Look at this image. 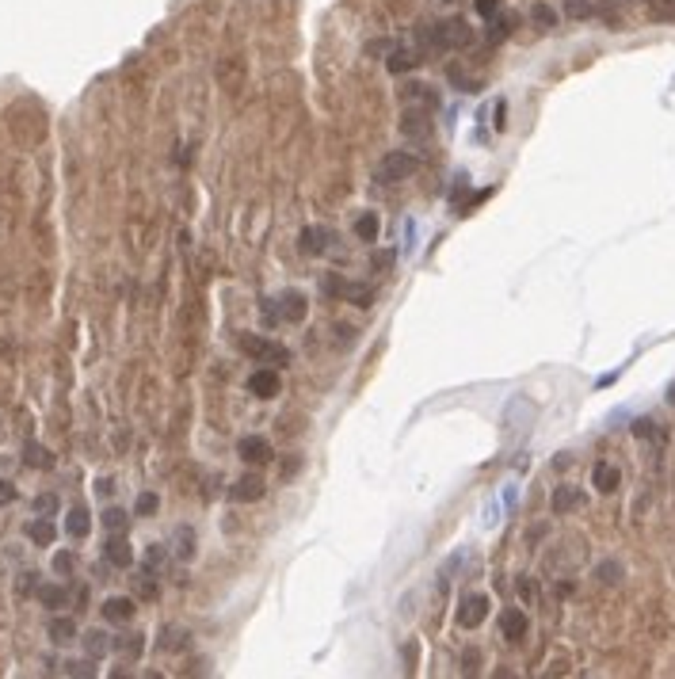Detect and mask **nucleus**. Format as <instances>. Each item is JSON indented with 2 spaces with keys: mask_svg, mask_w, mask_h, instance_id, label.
Listing matches in <instances>:
<instances>
[{
  "mask_svg": "<svg viewBox=\"0 0 675 679\" xmlns=\"http://www.w3.org/2000/svg\"><path fill=\"white\" fill-rule=\"evenodd\" d=\"M328 237H332L328 229H313L309 225V229H302V252L305 256H321V252H328Z\"/></svg>",
  "mask_w": 675,
  "mask_h": 679,
  "instance_id": "19",
  "label": "nucleus"
},
{
  "mask_svg": "<svg viewBox=\"0 0 675 679\" xmlns=\"http://www.w3.org/2000/svg\"><path fill=\"white\" fill-rule=\"evenodd\" d=\"M530 20L549 31V27H557V12H553L549 4H534V8H530Z\"/></svg>",
  "mask_w": 675,
  "mask_h": 679,
  "instance_id": "28",
  "label": "nucleus"
},
{
  "mask_svg": "<svg viewBox=\"0 0 675 679\" xmlns=\"http://www.w3.org/2000/svg\"><path fill=\"white\" fill-rule=\"evenodd\" d=\"M565 12L573 16V20H588V16H592V4H588V0H565Z\"/></svg>",
  "mask_w": 675,
  "mask_h": 679,
  "instance_id": "37",
  "label": "nucleus"
},
{
  "mask_svg": "<svg viewBox=\"0 0 675 679\" xmlns=\"http://www.w3.org/2000/svg\"><path fill=\"white\" fill-rule=\"evenodd\" d=\"M592 485L599 488V493H614V488L622 485V474H618L614 466H607V462H599V466L592 469Z\"/></svg>",
  "mask_w": 675,
  "mask_h": 679,
  "instance_id": "17",
  "label": "nucleus"
},
{
  "mask_svg": "<svg viewBox=\"0 0 675 679\" xmlns=\"http://www.w3.org/2000/svg\"><path fill=\"white\" fill-rule=\"evenodd\" d=\"M355 237H363V241H378V214H363V218L355 222Z\"/></svg>",
  "mask_w": 675,
  "mask_h": 679,
  "instance_id": "27",
  "label": "nucleus"
},
{
  "mask_svg": "<svg viewBox=\"0 0 675 679\" xmlns=\"http://www.w3.org/2000/svg\"><path fill=\"white\" fill-rule=\"evenodd\" d=\"M134 599H126V596H111V599H103V618L107 622H130L134 618Z\"/></svg>",
  "mask_w": 675,
  "mask_h": 679,
  "instance_id": "13",
  "label": "nucleus"
},
{
  "mask_svg": "<svg viewBox=\"0 0 675 679\" xmlns=\"http://www.w3.org/2000/svg\"><path fill=\"white\" fill-rule=\"evenodd\" d=\"M668 397H671V404H675V385H671V393H668Z\"/></svg>",
  "mask_w": 675,
  "mask_h": 679,
  "instance_id": "49",
  "label": "nucleus"
},
{
  "mask_svg": "<svg viewBox=\"0 0 675 679\" xmlns=\"http://www.w3.org/2000/svg\"><path fill=\"white\" fill-rule=\"evenodd\" d=\"M23 462H27L31 469H50V466H54V455L42 447V443H27V447H23Z\"/></svg>",
  "mask_w": 675,
  "mask_h": 679,
  "instance_id": "22",
  "label": "nucleus"
},
{
  "mask_svg": "<svg viewBox=\"0 0 675 679\" xmlns=\"http://www.w3.org/2000/svg\"><path fill=\"white\" fill-rule=\"evenodd\" d=\"M416 168H420V160L412 157V153H386L378 160V180L382 184H401V180H408V176H416Z\"/></svg>",
  "mask_w": 675,
  "mask_h": 679,
  "instance_id": "3",
  "label": "nucleus"
},
{
  "mask_svg": "<svg viewBox=\"0 0 675 679\" xmlns=\"http://www.w3.org/2000/svg\"><path fill=\"white\" fill-rule=\"evenodd\" d=\"M511 16H504V20H492V27H489V42H500V39H508L511 35Z\"/></svg>",
  "mask_w": 675,
  "mask_h": 679,
  "instance_id": "32",
  "label": "nucleus"
},
{
  "mask_svg": "<svg viewBox=\"0 0 675 679\" xmlns=\"http://www.w3.org/2000/svg\"><path fill=\"white\" fill-rule=\"evenodd\" d=\"M492 115H496V119H492V122H496V130H504V126H508V119H504V115H508V103L500 100V103H496V111H492Z\"/></svg>",
  "mask_w": 675,
  "mask_h": 679,
  "instance_id": "42",
  "label": "nucleus"
},
{
  "mask_svg": "<svg viewBox=\"0 0 675 679\" xmlns=\"http://www.w3.org/2000/svg\"><path fill=\"white\" fill-rule=\"evenodd\" d=\"M46 634H50L54 645H69V641L80 637V630H77V622H73L69 615H58V618L50 622V630H46Z\"/></svg>",
  "mask_w": 675,
  "mask_h": 679,
  "instance_id": "14",
  "label": "nucleus"
},
{
  "mask_svg": "<svg viewBox=\"0 0 675 679\" xmlns=\"http://www.w3.org/2000/svg\"><path fill=\"white\" fill-rule=\"evenodd\" d=\"M633 435H637V439H652V435H656L652 420H633Z\"/></svg>",
  "mask_w": 675,
  "mask_h": 679,
  "instance_id": "39",
  "label": "nucleus"
},
{
  "mask_svg": "<svg viewBox=\"0 0 675 679\" xmlns=\"http://www.w3.org/2000/svg\"><path fill=\"white\" fill-rule=\"evenodd\" d=\"M176 558L180 561L195 558V531L191 527H180V531H176Z\"/></svg>",
  "mask_w": 675,
  "mask_h": 679,
  "instance_id": "25",
  "label": "nucleus"
},
{
  "mask_svg": "<svg viewBox=\"0 0 675 679\" xmlns=\"http://www.w3.org/2000/svg\"><path fill=\"white\" fill-rule=\"evenodd\" d=\"M489 615V596H466L462 607H458V626L462 630H477Z\"/></svg>",
  "mask_w": 675,
  "mask_h": 679,
  "instance_id": "6",
  "label": "nucleus"
},
{
  "mask_svg": "<svg viewBox=\"0 0 675 679\" xmlns=\"http://www.w3.org/2000/svg\"><path fill=\"white\" fill-rule=\"evenodd\" d=\"M527 630H530V618H527V611H519V607H508L500 615V634L508 637V641H523L527 637Z\"/></svg>",
  "mask_w": 675,
  "mask_h": 679,
  "instance_id": "10",
  "label": "nucleus"
},
{
  "mask_svg": "<svg viewBox=\"0 0 675 679\" xmlns=\"http://www.w3.org/2000/svg\"><path fill=\"white\" fill-rule=\"evenodd\" d=\"M324 290H328V294H340V298H348V301H355V306H363V309H367L370 301H374V290L367 287V282H348V279H336V275H328V279H324Z\"/></svg>",
  "mask_w": 675,
  "mask_h": 679,
  "instance_id": "4",
  "label": "nucleus"
},
{
  "mask_svg": "<svg viewBox=\"0 0 675 679\" xmlns=\"http://www.w3.org/2000/svg\"><path fill=\"white\" fill-rule=\"evenodd\" d=\"M446 77H450V80L458 84V92H481V88H477V80L462 77V69H458V65H450V69H446Z\"/></svg>",
  "mask_w": 675,
  "mask_h": 679,
  "instance_id": "34",
  "label": "nucleus"
},
{
  "mask_svg": "<svg viewBox=\"0 0 675 679\" xmlns=\"http://www.w3.org/2000/svg\"><path fill=\"white\" fill-rule=\"evenodd\" d=\"M416 65H420L416 50H393L389 61H386V69H389V73H412Z\"/></svg>",
  "mask_w": 675,
  "mask_h": 679,
  "instance_id": "23",
  "label": "nucleus"
},
{
  "mask_svg": "<svg viewBox=\"0 0 675 679\" xmlns=\"http://www.w3.org/2000/svg\"><path fill=\"white\" fill-rule=\"evenodd\" d=\"M618 572H622L618 565H599V580H603V584H614V580H618Z\"/></svg>",
  "mask_w": 675,
  "mask_h": 679,
  "instance_id": "40",
  "label": "nucleus"
},
{
  "mask_svg": "<svg viewBox=\"0 0 675 679\" xmlns=\"http://www.w3.org/2000/svg\"><path fill=\"white\" fill-rule=\"evenodd\" d=\"M237 455L245 458L248 466H267V462H271V443L260 439V435H248V439L237 443Z\"/></svg>",
  "mask_w": 675,
  "mask_h": 679,
  "instance_id": "11",
  "label": "nucleus"
},
{
  "mask_svg": "<svg viewBox=\"0 0 675 679\" xmlns=\"http://www.w3.org/2000/svg\"><path fill=\"white\" fill-rule=\"evenodd\" d=\"M241 344V351L248 355V359H256V363H290V351L283 344H271V340H264V336H252V332H245L237 340Z\"/></svg>",
  "mask_w": 675,
  "mask_h": 679,
  "instance_id": "2",
  "label": "nucleus"
},
{
  "mask_svg": "<svg viewBox=\"0 0 675 679\" xmlns=\"http://www.w3.org/2000/svg\"><path fill=\"white\" fill-rule=\"evenodd\" d=\"M126 523H130V515L123 507H107V512H103V527H107V531H126Z\"/></svg>",
  "mask_w": 675,
  "mask_h": 679,
  "instance_id": "29",
  "label": "nucleus"
},
{
  "mask_svg": "<svg viewBox=\"0 0 675 679\" xmlns=\"http://www.w3.org/2000/svg\"><path fill=\"white\" fill-rule=\"evenodd\" d=\"M65 531H69V539H88V531H92L88 507H73V512L65 515Z\"/></svg>",
  "mask_w": 675,
  "mask_h": 679,
  "instance_id": "18",
  "label": "nucleus"
},
{
  "mask_svg": "<svg viewBox=\"0 0 675 679\" xmlns=\"http://www.w3.org/2000/svg\"><path fill=\"white\" fill-rule=\"evenodd\" d=\"M12 500H16V485L0 477V504H12Z\"/></svg>",
  "mask_w": 675,
  "mask_h": 679,
  "instance_id": "41",
  "label": "nucleus"
},
{
  "mask_svg": "<svg viewBox=\"0 0 675 679\" xmlns=\"http://www.w3.org/2000/svg\"><path fill=\"white\" fill-rule=\"evenodd\" d=\"M80 641H84V653H88L92 660H99V656L111 653V637L103 634V630H88V634H84Z\"/></svg>",
  "mask_w": 675,
  "mask_h": 679,
  "instance_id": "21",
  "label": "nucleus"
},
{
  "mask_svg": "<svg viewBox=\"0 0 675 679\" xmlns=\"http://www.w3.org/2000/svg\"><path fill=\"white\" fill-rule=\"evenodd\" d=\"M401 103H405V107H420V111H435L439 107V92L424 80H408L405 88H401Z\"/></svg>",
  "mask_w": 675,
  "mask_h": 679,
  "instance_id": "5",
  "label": "nucleus"
},
{
  "mask_svg": "<svg viewBox=\"0 0 675 679\" xmlns=\"http://www.w3.org/2000/svg\"><path fill=\"white\" fill-rule=\"evenodd\" d=\"M157 507H161L157 493H142V496H138V504H134V512H138V515H153Z\"/></svg>",
  "mask_w": 675,
  "mask_h": 679,
  "instance_id": "35",
  "label": "nucleus"
},
{
  "mask_svg": "<svg viewBox=\"0 0 675 679\" xmlns=\"http://www.w3.org/2000/svg\"><path fill=\"white\" fill-rule=\"evenodd\" d=\"M35 512H39V515H54V512H58V496H54V493H39V496H35Z\"/></svg>",
  "mask_w": 675,
  "mask_h": 679,
  "instance_id": "33",
  "label": "nucleus"
},
{
  "mask_svg": "<svg viewBox=\"0 0 675 679\" xmlns=\"http://www.w3.org/2000/svg\"><path fill=\"white\" fill-rule=\"evenodd\" d=\"M477 16H485V20H492L496 12H500V0H473Z\"/></svg>",
  "mask_w": 675,
  "mask_h": 679,
  "instance_id": "38",
  "label": "nucleus"
},
{
  "mask_svg": "<svg viewBox=\"0 0 675 679\" xmlns=\"http://www.w3.org/2000/svg\"><path fill=\"white\" fill-rule=\"evenodd\" d=\"M401 134L405 138H427L431 134V111H420V107H405L401 115Z\"/></svg>",
  "mask_w": 675,
  "mask_h": 679,
  "instance_id": "9",
  "label": "nucleus"
},
{
  "mask_svg": "<svg viewBox=\"0 0 675 679\" xmlns=\"http://www.w3.org/2000/svg\"><path fill=\"white\" fill-rule=\"evenodd\" d=\"M386 50H389V42H386V39H382V42H370V46H367V54H386Z\"/></svg>",
  "mask_w": 675,
  "mask_h": 679,
  "instance_id": "47",
  "label": "nucleus"
},
{
  "mask_svg": "<svg viewBox=\"0 0 675 679\" xmlns=\"http://www.w3.org/2000/svg\"><path fill=\"white\" fill-rule=\"evenodd\" d=\"M73 565H77V558H73L69 550L54 553V572H61V577H69V572H73Z\"/></svg>",
  "mask_w": 675,
  "mask_h": 679,
  "instance_id": "36",
  "label": "nucleus"
},
{
  "mask_svg": "<svg viewBox=\"0 0 675 679\" xmlns=\"http://www.w3.org/2000/svg\"><path fill=\"white\" fill-rule=\"evenodd\" d=\"M477 660H481L477 653H466V672H477Z\"/></svg>",
  "mask_w": 675,
  "mask_h": 679,
  "instance_id": "48",
  "label": "nucleus"
},
{
  "mask_svg": "<svg viewBox=\"0 0 675 679\" xmlns=\"http://www.w3.org/2000/svg\"><path fill=\"white\" fill-rule=\"evenodd\" d=\"M580 500H584V496H580V493H576V488H568V485H561V488H557V493H553V512H557V515H565V512H568V507H576V504H580Z\"/></svg>",
  "mask_w": 675,
  "mask_h": 679,
  "instance_id": "24",
  "label": "nucleus"
},
{
  "mask_svg": "<svg viewBox=\"0 0 675 679\" xmlns=\"http://www.w3.org/2000/svg\"><path fill=\"white\" fill-rule=\"evenodd\" d=\"M393 263V252H374V268H389Z\"/></svg>",
  "mask_w": 675,
  "mask_h": 679,
  "instance_id": "46",
  "label": "nucleus"
},
{
  "mask_svg": "<svg viewBox=\"0 0 675 679\" xmlns=\"http://www.w3.org/2000/svg\"><path fill=\"white\" fill-rule=\"evenodd\" d=\"M248 390L256 393L260 401H271L279 390H283V382H279V374H275V371H256V374L248 378Z\"/></svg>",
  "mask_w": 675,
  "mask_h": 679,
  "instance_id": "12",
  "label": "nucleus"
},
{
  "mask_svg": "<svg viewBox=\"0 0 675 679\" xmlns=\"http://www.w3.org/2000/svg\"><path fill=\"white\" fill-rule=\"evenodd\" d=\"M279 301V320H290V325H298V320H305V313H309V301H305V294H298V290H286L283 298H275Z\"/></svg>",
  "mask_w": 675,
  "mask_h": 679,
  "instance_id": "8",
  "label": "nucleus"
},
{
  "mask_svg": "<svg viewBox=\"0 0 675 679\" xmlns=\"http://www.w3.org/2000/svg\"><path fill=\"white\" fill-rule=\"evenodd\" d=\"M27 539H31L35 546H54V539H58V527L50 523V515L31 519V523H27Z\"/></svg>",
  "mask_w": 675,
  "mask_h": 679,
  "instance_id": "16",
  "label": "nucleus"
},
{
  "mask_svg": "<svg viewBox=\"0 0 675 679\" xmlns=\"http://www.w3.org/2000/svg\"><path fill=\"white\" fill-rule=\"evenodd\" d=\"M103 558H107V565H115V569H130V565H134V546L123 539V531H115L103 542Z\"/></svg>",
  "mask_w": 675,
  "mask_h": 679,
  "instance_id": "7",
  "label": "nucleus"
},
{
  "mask_svg": "<svg viewBox=\"0 0 675 679\" xmlns=\"http://www.w3.org/2000/svg\"><path fill=\"white\" fill-rule=\"evenodd\" d=\"M187 641H183V630L180 626H168L161 630V649H183Z\"/></svg>",
  "mask_w": 675,
  "mask_h": 679,
  "instance_id": "31",
  "label": "nucleus"
},
{
  "mask_svg": "<svg viewBox=\"0 0 675 679\" xmlns=\"http://www.w3.org/2000/svg\"><path fill=\"white\" fill-rule=\"evenodd\" d=\"M35 596H39L42 607H50V611H58L69 603V591L61 588V584H42V588H35Z\"/></svg>",
  "mask_w": 675,
  "mask_h": 679,
  "instance_id": "20",
  "label": "nucleus"
},
{
  "mask_svg": "<svg viewBox=\"0 0 675 679\" xmlns=\"http://www.w3.org/2000/svg\"><path fill=\"white\" fill-rule=\"evenodd\" d=\"M229 496H233V500H241V504H252V500H260V496H264V481H260L256 474H248V477H241L237 485L229 488Z\"/></svg>",
  "mask_w": 675,
  "mask_h": 679,
  "instance_id": "15",
  "label": "nucleus"
},
{
  "mask_svg": "<svg viewBox=\"0 0 675 679\" xmlns=\"http://www.w3.org/2000/svg\"><path fill=\"white\" fill-rule=\"evenodd\" d=\"M35 577H39V572H23V580H20V591H23V596H27V591H35Z\"/></svg>",
  "mask_w": 675,
  "mask_h": 679,
  "instance_id": "45",
  "label": "nucleus"
},
{
  "mask_svg": "<svg viewBox=\"0 0 675 679\" xmlns=\"http://www.w3.org/2000/svg\"><path fill=\"white\" fill-rule=\"evenodd\" d=\"M111 493H115V481H111V477H99V481H96V496H111Z\"/></svg>",
  "mask_w": 675,
  "mask_h": 679,
  "instance_id": "43",
  "label": "nucleus"
},
{
  "mask_svg": "<svg viewBox=\"0 0 675 679\" xmlns=\"http://www.w3.org/2000/svg\"><path fill=\"white\" fill-rule=\"evenodd\" d=\"M65 675H80V679H88V675H96V660H69L65 664Z\"/></svg>",
  "mask_w": 675,
  "mask_h": 679,
  "instance_id": "30",
  "label": "nucleus"
},
{
  "mask_svg": "<svg viewBox=\"0 0 675 679\" xmlns=\"http://www.w3.org/2000/svg\"><path fill=\"white\" fill-rule=\"evenodd\" d=\"M111 649H123L126 656H142V649H145V637H142V634H123L118 641H111Z\"/></svg>",
  "mask_w": 675,
  "mask_h": 679,
  "instance_id": "26",
  "label": "nucleus"
},
{
  "mask_svg": "<svg viewBox=\"0 0 675 679\" xmlns=\"http://www.w3.org/2000/svg\"><path fill=\"white\" fill-rule=\"evenodd\" d=\"M519 596L527 599V603H534V596H538V588H534L530 580H519Z\"/></svg>",
  "mask_w": 675,
  "mask_h": 679,
  "instance_id": "44",
  "label": "nucleus"
},
{
  "mask_svg": "<svg viewBox=\"0 0 675 679\" xmlns=\"http://www.w3.org/2000/svg\"><path fill=\"white\" fill-rule=\"evenodd\" d=\"M416 39L431 46V50H462V46H470L473 31L466 20H443V23H420L416 27Z\"/></svg>",
  "mask_w": 675,
  "mask_h": 679,
  "instance_id": "1",
  "label": "nucleus"
}]
</instances>
